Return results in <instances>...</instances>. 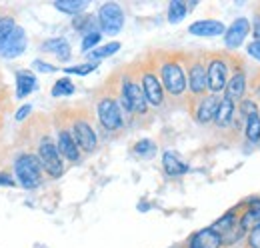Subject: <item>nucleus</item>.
Segmentation results:
<instances>
[{"mask_svg":"<svg viewBox=\"0 0 260 248\" xmlns=\"http://www.w3.org/2000/svg\"><path fill=\"white\" fill-rule=\"evenodd\" d=\"M186 54L182 52H156V72L162 82L164 94L170 100H182L188 92V78H186Z\"/></svg>","mask_w":260,"mask_h":248,"instance_id":"f257e3e1","label":"nucleus"},{"mask_svg":"<svg viewBox=\"0 0 260 248\" xmlns=\"http://www.w3.org/2000/svg\"><path fill=\"white\" fill-rule=\"evenodd\" d=\"M106 92L100 94L96 98V118L98 124L106 130V132H118L124 126V112L118 104V96H116V82H108L104 86Z\"/></svg>","mask_w":260,"mask_h":248,"instance_id":"f03ea898","label":"nucleus"},{"mask_svg":"<svg viewBox=\"0 0 260 248\" xmlns=\"http://www.w3.org/2000/svg\"><path fill=\"white\" fill-rule=\"evenodd\" d=\"M64 124L68 126L76 146L80 148V152L84 154H92L98 148V136L94 130L92 118L88 114H68V118L64 120Z\"/></svg>","mask_w":260,"mask_h":248,"instance_id":"7ed1b4c3","label":"nucleus"},{"mask_svg":"<svg viewBox=\"0 0 260 248\" xmlns=\"http://www.w3.org/2000/svg\"><path fill=\"white\" fill-rule=\"evenodd\" d=\"M136 70H138V80H140V86H142V92H144V98H146L148 106H154V108L164 106L166 94H164L162 82H160L158 72H156L154 58L150 62L136 64Z\"/></svg>","mask_w":260,"mask_h":248,"instance_id":"20e7f679","label":"nucleus"},{"mask_svg":"<svg viewBox=\"0 0 260 248\" xmlns=\"http://www.w3.org/2000/svg\"><path fill=\"white\" fill-rule=\"evenodd\" d=\"M186 78H188V100H198L208 94V80H206V54H186Z\"/></svg>","mask_w":260,"mask_h":248,"instance_id":"39448f33","label":"nucleus"},{"mask_svg":"<svg viewBox=\"0 0 260 248\" xmlns=\"http://www.w3.org/2000/svg\"><path fill=\"white\" fill-rule=\"evenodd\" d=\"M14 176L22 188H36L44 180V168L36 152H22L14 160Z\"/></svg>","mask_w":260,"mask_h":248,"instance_id":"423d86ee","label":"nucleus"},{"mask_svg":"<svg viewBox=\"0 0 260 248\" xmlns=\"http://www.w3.org/2000/svg\"><path fill=\"white\" fill-rule=\"evenodd\" d=\"M230 76V56L226 52H214L206 54V80H208V92L220 94L224 92Z\"/></svg>","mask_w":260,"mask_h":248,"instance_id":"0eeeda50","label":"nucleus"},{"mask_svg":"<svg viewBox=\"0 0 260 248\" xmlns=\"http://www.w3.org/2000/svg\"><path fill=\"white\" fill-rule=\"evenodd\" d=\"M36 156L44 168V172L52 178H60L64 174V162L56 148V142L50 136H42L36 142Z\"/></svg>","mask_w":260,"mask_h":248,"instance_id":"6e6552de","label":"nucleus"},{"mask_svg":"<svg viewBox=\"0 0 260 248\" xmlns=\"http://www.w3.org/2000/svg\"><path fill=\"white\" fill-rule=\"evenodd\" d=\"M98 20V28L102 30V34H108V36H114L122 30L124 26V10L116 4V2H106L98 8L96 14Z\"/></svg>","mask_w":260,"mask_h":248,"instance_id":"1a4fd4ad","label":"nucleus"},{"mask_svg":"<svg viewBox=\"0 0 260 248\" xmlns=\"http://www.w3.org/2000/svg\"><path fill=\"white\" fill-rule=\"evenodd\" d=\"M244 62L238 58V64H234V56H230V76H228L226 88H224V98L232 100L234 104H238L240 100H244L246 94V72L242 68Z\"/></svg>","mask_w":260,"mask_h":248,"instance_id":"9d476101","label":"nucleus"},{"mask_svg":"<svg viewBox=\"0 0 260 248\" xmlns=\"http://www.w3.org/2000/svg\"><path fill=\"white\" fill-rule=\"evenodd\" d=\"M218 102H220V96L218 94H206L198 100H188V108L194 116V120L198 124H210L214 120V114H216V108H218Z\"/></svg>","mask_w":260,"mask_h":248,"instance_id":"9b49d317","label":"nucleus"},{"mask_svg":"<svg viewBox=\"0 0 260 248\" xmlns=\"http://www.w3.org/2000/svg\"><path fill=\"white\" fill-rule=\"evenodd\" d=\"M56 148H58V152L60 156L68 160V162H72V164H78L80 162V148L76 146V142H74V138H72V134H70V130H68V126L64 122L58 124V134H56Z\"/></svg>","mask_w":260,"mask_h":248,"instance_id":"f8f14e48","label":"nucleus"},{"mask_svg":"<svg viewBox=\"0 0 260 248\" xmlns=\"http://www.w3.org/2000/svg\"><path fill=\"white\" fill-rule=\"evenodd\" d=\"M214 126L218 130H230V128H236V132L240 130V122L236 118V104L228 98H220L218 102V108H216V114H214Z\"/></svg>","mask_w":260,"mask_h":248,"instance_id":"ddd939ff","label":"nucleus"},{"mask_svg":"<svg viewBox=\"0 0 260 248\" xmlns=\"http://www.w3.org/2000/svg\"><path fill=\"white\" fill-rule=\"evenodd\" d=\"M26 50V32L22 26H16L12 34L0 44V58H18Z\"/></svg>","mask_w":260,"mask_h":248,"instance_id":"4468645a","label":"nucleus"},{"mask_svg":"<svg viewBox=\"0 0 260 248\" xmlns=\"http://www.w3.org/2000/svg\"><path fill=\"white\" fill-rule=\"evenodd\" d=\"M248 32H250V22H248V18H244V16L236 18V20L226 28V32H224V46H226V50L232 52V50L240 48L242 42H244V38L248 36Z\"/></svg>","mask_w":260,"mask_h":248,"instance_id":"2eb2a0df","label":"nucleus"},{"mask_svg":"<svg viewBox=\"0 0 260 248\" xmlns=\"http://www.w3.org/2000/svg\"><path fill=\"white\" fill-rule=\"evenodd\" d=\"M186 248H222V240H220V236L208 226V228H202V230H198L196 234H192Z\"/></svg>","mask_w":260,"mask_h":248,"instance_id":"dca6fc26","label":"nucleus"},{"mask_svg":"<svg viewBox=\"0 0 260 248\" xmlns=\"http://www.w3.org/2000/svg\"><path fill=\"white\" fill-rule=\"evenodd\" d=\"M188 32L194 34V36H220L226 32V26L220 22V20H212V18H206V20H196L188 26Z\"/></svg>","mask_w":260,"mask_h":248,"instance_id":"f3484780","label":"nucleus"},{"mask_svg":"<svg viewBox=\"0 0 260 248\" xmlns=\"http://www.w3.org/2000/svg\"><path fill=\"white\" fill-rule=\"evenodd\" d=\"M162 168L168 176H182L188 172V164L172 150H166L162 154Z\"/></svg>","mask_w":260,"mask_h":248,"instance_id":"a211bd4d","label":"nucleus"},{"mask_svg":"<svg viewBox=\"0 0 260 248\" xmlns=\"http://www.w3.org/2000/svg\"><path fill=\"white\" fill-rule=\"evenodd\" d=\"M38 86V80L30 70H18L16 72V98H26Z\"/></svg>","mask_w":260,"mask_h":248,"instance_id":"6ab92c4d","label":"nucleus"},{"mask_svg":"<svg viewBox=\"0 0 260 248\" xmlns=\"http://www.w3.org/2000/svg\"><path fill=\"white\" fill-rule=\"evenodd\" d=\"M40 50H44V52H54L56 54V58L60 62H66L70 60V44H68V40L66 38H48V40H44L42 42V48Z\"/></svg>","mask_w":260,"mask_h":248,"instance_id":"aec40b11","label":"nucleus"},{"mask_svg":"<svg viewBox=\"0 0 260 248\" xmlns=\"http://www.w3.org/2000/svg\"><path fill=\"white\" fill-rule=\"evenodd\" d=\"M54 8L70 16H78L88 8V0H56Z\"/></svg>","mask_w":260,"mask_h":248,"instance_id":"412c9836","label":"nucleus"},{"mask_svg":"<svg viewBox=\"0 0 260 248\" xmlns=\"http://www.w3.org/2000/svg\"><path fill=\"white\" fill-rule=\"evenodd\" d=\"M72 26L76 28L78 32H82L84 36L86 34H90V32H96L98 28V20L92 16V14H78V16H74V20H72Z\"/></svg>","mask_w":260,"mask_h":248,"instance_id":"4be33fe9","label":"nucleus"},{"mask_svg":"<svg viewBox=\"0 0 260 248\" xmlns=\"http://www.w3.org/2000/svg\"><path fill=\"white\" fill-rule=\"evenodd\" d=\"M118 50H120V42H108V44H102V46H98V48H94V50L88 52V60L98 62V60H102V58H108V56L116 54Z\"/></svg>","mask_w":260,"mask_h":248,"instance_id":"5701e85b","label":"nucleus"},{"mask_svg":"<svg viewBox=\"0 0 260 248\" xmlns=\"http://www.w3.org/2000/svg\"><path fill=\"white\" fill-rule=\"evenodd\" d=\"M244 134H246V140H248L250 144H258L260 142V114H252V116L246 118Z\"/></svg>","mask_w":260,"mask_h":248,"instance_id":"b1692460","label":"nucleus"},{"mask_svg":"<svg viewBox=\"0 0 260 248\" xmlns=\"http://www.w3.org/2000/svg\"><path fill=\"white\" fill-rule=\"evenodd\" d=\"M186 12H188V6H186L182 0H172V2L168 4V22H170V24L182 22L184 16H186Z\"/></svg>","mask_w":260,"mask_h":248,"instance_id":"393cba45","label":"nucleus"},{"mask_svg":"<svg viewBox=\"0 0 260 248\" xmlns=\"http://www.w3.org/2000/svg\"><path fill=\"white\" fill-rule=\"evenodd\" d=\"M74 90H76L74 82L64 76V78H60V80H56V82H54V86H52V90H50V92H52L54 98H60V96H72Z\"/></svg>","mask_w":260,"mask_h":248,"instance_id":"a878e982","label":"nucleus"},{"mask_svg":"<svg viewBox=\"0 0 260 248\" xmlns=\"http://www.w3.org/2000/svg\"><path fill=\"white\" fill-rule=\"evenodd\" d=\"M154 152H156V144L152 140H148V138L136 142V146H134V154L140 156V158H152Z\"/></svg>","mask_w":260,"mask_h":248,"instance_id":"bb28decb","label":"nucleus"},{"mask_svg":"<svg viewBox=\"0 0 260 248\" xmlns=\"http://www.w3.org/2000/svg\"><path fill=\"white\" fill-rule=\"evenodd\" d=\"M238 112H240V116L246 120L248 116L258 114V106H256V102H254L252 98H244V100L238 102Z\"/></svg>","mask_w":260,"mask_h":248,"instance_id":"cd10ccee","label":"nucleus"},{"mask_svg":"<svg viewBox=\"0 0 260 248\" xmlns=\"http://www.w3.org/2000/svg\"><path fill=\"white\" fill-rule=\"evenodd\" d=\"M14 28H16V22L12 16H0V44L12 34Z\"/></svg>","mask_w":260,"mask_h":248,"instance_id":"c85d7f7f","label":"nucleus"},{"mask_svg":"<svg viewBox=\"0 0 260 248\" xmlns=\"http://www.w3.org/2000/svg\"><path fill=\"white\" fill-rule=\"evenodd\" d=\"M98 68L96 62H88V64H78V66H66L64 72L66 74H78V76H86L90 72H94Z\"/></svg>","mask_w":260,"mask_h":248,"instance_id":"c756f323","label":"nucleus"},{"mask_svg":"<svg viewBox=\"0 0 260 248\" xmlns=\"http://www.w3.org/2000/svg\"><path fill=\"white\" fill-rule=\"evenodd\" d=\"M100 38H102V32H98V30L86 34V36L82 38V52H84V54H88L90 50H94V46L100 42Z\"/></svg>","mask_w":260,"mask_h":248,"instance_id":"7c9ffc66","label":"nucleus"},{"mask_svg":"<svg viewBox=\"0 0 260 248\" xmlns=\"http://www.w3.org/2000/svg\"><path fill=\"white\" fill-rule=\"evenodd\" d=\"M244 248H260V224L246 234V244H244Z\"/></svg>","mask_w":260,"mask_h":248,"instance_id":"2f4dec72","label":"nucleus"},{"mask_svg":"<svg viewBox=\"0 0 260 248\" xmlns=\"http://www.w3.org/2000/svg\"><path fill=\"white\" fill-rule=\"evenodd\" d=\"M32 66H34V70H38V72H46V74L56 72V66H54V64H48V62H44V60H34Z\"/></svg>","mask_w":260,"mask_h":248,"instance_id":"473e14b6","label":"nucleus"},{"mask_svg":"<svg viewBox=\"0 0 260 248\" xmlns=\"http://www.w3.org/2000/svg\"><path fill=\"white\" fill-rule=\"evenodd\" d=\"M246 52L254 58V60L260 62V42H256V40H252V42H248V46H246Z\"/></svg>","mask_w":260,"mask_h":248,"instance_id":"72a5a7b5","label":"nucleus"},{"mask_svg":"<svg viewBox=\"0 0 260 248\" xmlns=\"http://www.w3.org/2000/svg\"><path fill=\"white\" fill-rule=\"evenodd\" d=\"M250 90H252V94H254V98H256V100H260V72H256V74L252 76Z\"/></svg>","mask_w":260,"mask_h":248,"instance_id":"f704fd0d","label":"nucleus"},{"mask_svg":"<svg viewBox=\"0 0 260 248\" xmlns=\"http://www.w3.org/2000/svg\"><path fill=\"white\" fill-rule=\"evenodd\" d=\"M16 184H18V182H16L8 172H0V186H10V188H12V186H16Z\"/></svg>","mask_w":260,"mask_h":248,"instance_id":"c9c22d12","label":"nucleus"},{"mask_svg":"<svg viewBox=\"0 0 260 248\" xmlns=\"http://www.w3.org/2000/svg\"><path fill=\"white\" fill-rule=\"evenodd\" d=\"M30 112H32V106H30V104L22 106V108L16 112V120H18V122H22L24 118H28V114H30Z\"/></svg>","mask_w":260,"mask_h":248,"instance_id":"e433bc0d","label":"nucleus"},{"mask_svg":"<svg viewBox=\"0 0 260 248\" xmlns=\"http://www.w3.org/2000/svg\"><path fill=\"white\" fill-rule=\"evenodd\" d=\"M252 34H254V40L260 42V12L254 16V24H252Z\"/></svg>","mask_w":260,"mask_h":248,"instance_id":"4c0bfd02","label":"nucleus"},{"mask_svg":"<svg viewBox=\"0 0 260 248\" xmlns=\"http://www.w3.org/2000/svg\"><path fill=\"white\" fill-rule=\"evenodd\" d=\"M176 248H184V246H176Z\"/></svg>","mask_w":260,"mask_h":248,"instance_id":"58836bf2","label":"nucleus"}]
</instances>
